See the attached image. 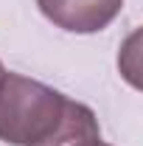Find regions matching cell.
<instances>
[{"label":"cell","instance_id":"obj_3","mask_svg":"<svg viewBox=\"0 0 143 146\" xmlns=\"http://www.w3.org/2000/svg\"><path fill=\"white\" fill-rule=\"evenodd\" d=\"M34 146H101V129L90 107L65 98L56 127Z\"/></svg>","mask_w":143,"mask_h":146},{"label":"cell","instance_id":"obj_1","mask_svg":"<svg viewBox=\"0 0 143 146\" xmlns=\"http://www.w3.org/2000/svg\"><path fill=\"white\" fill-rule=\"evenodd\" d=\"M65 107L62 93L20 73L0 76V141L34 146L56 127Z\"/></svg>","mask_w":143,"mask_h":146},{"label":"cell","instance_id":"obj_4","mask_svg":"<svg viewBox=\"0 0 143 146\" xmlns=\"http://www.w3.org/2000/svg\"><path fill=\"white\" fill-rule=\"evenodd\" d=\"M0 76H3V65H0Z\"/></svg>","mask_w":143,"mask_h":146},{"label":"cell","instance_id":"obj_5","mask_svg":"<svg viewBox=\"0 0 143 146\" xmlns=\"http://www.w3.org/2000/svg\"><path fill=\"white\" fill-rule=\"evenodd\" d=\"M101 146H107V143H101Z\"/></svg>","mask_w":143,"mask_h":146},{"label":"cell","instance_id":"obj_2","mask_svg":"<svg viewBox=\"0 0 143 146\" xmlns=\"http://www.w3.org/2000/svg\"><path fill=\"white\" fill-rule=\"evenodd\" d=\"M39 11L54 25L76 34H93L118 17L124 0H36Z\"/></svg>","mask_w":143,"mask_h":146}]
</instances>
